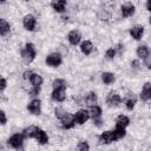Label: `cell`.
I'll use <instances>...</instances> for the list:
<instances>
[{
	"label": "cell",
	"instance_id": "obj_1",
	"mask_svg": "<svg viewBox=\"0 0 151 151\" xmlns=\"http://www.w3.org/2000/svg\"><path fill=\"white\" fill-rule=\"evenodd\" d=\"M20 55L22 58V60L26 63V64H31L35 55H37V50H35V46L32 44V42H27L25 45V47L20 51Z\"/></svg>",
	"mask_w": 151,
	"mask_h": 151
},
{
	"label": "cell",
	"instance_id": "obj_2",
	"mask_svg": "<svg viewBox=\"0 0 151 151\" xmlns=\"http://www.w3.org/2000/svg\"><path fill=\"white\" fill-rule=\"evenodd\" d=\"M24 136L22 133H14L7 139V145L14 150H21L24 145Z\"/></svg>",
	"mask_w": 151,
	"mask_h": 151
},
{
	"label": "cell",
	"instance_id": "obj_3",
	"mask_svg": "<svg viewBox=\"0 0 151 151\" xmlns=\"http://www.w3.org/2000/svg\"><path fill=\"white\" fill-rule=\"evenodd\" d=\"M45 63L47 66H51V67H58L61 65L63 63V55L59 53V52H53V53H50L46 59H45Z\"/></svg>",
	"mask_w": 151,
	"mask_h": 151
},
{
	"label": "cell",
	"instance_id": "obj_4",
	"mask_svg": "<svg viewBox=\"0 0 151 151\" xmlns=\"http://www.w3.org/2000/svg\"><path fill=\"white\" fill-rule=\"evenodd\" d=\"M22 26L26 31H34L35 27H37V19L33 14H26L24 18H22Z\"/></svg>",
	"mask_w": 151,
	"mask_h": 151
},
{
	"label": "cell",
	"instance_id": "obj_5",
	"mask_svg": "<svg viewBox=\"0 0 151 151\" xmlns=\"http://www.w3.org/2000/svg\"><path fill=\"white\" fill-rule=\"evenodd\" d=\"M98 139L100 144H111L117 140V137L114 134V130H109V131H104Z\"/></svg>",
	"mask_w": 151,
	"mask_h": 151
},
{
	"label": "cell",
	"instance_id": "obj_6",
	"mask_svg": "<svg viewBox=\"0 0 151 151\" xmlns=\"http://www.w3.org/2000/svg\"><path fill=\"white\" fill-rule=\"evenodd\" d=\"M122 103V97L116 91H111L106 97V104L111 107H116Z\"/></svg>",
	"mask_w": 151,
	"mask_h": 151
},
{
	"label": "cell",
	"instance_id": "obj_7",
	"mask_svg": "<svg viewBox=\"0 0 151 151\" xmlns=\"http://www.w3.org/2000/svg\"><path fill=\"white\" fill-rule=\"evenodd\" d=\"M90 118V113H88V110H85V109H80L78 110L76 113H74V120H76V124H79V125H83L85 124Z\"/></svg>",
	"mask_w": 151,
	"mask_h": 151
},
{
	"label": "cell",
	"instance_id": "obj_8",
	"mask_svg": "<svg viewBox=\"0 0 151 151\" xmlns=\"http://www.w3.org/2000/svg\"><path fill=\"white\" fill-rule=\"evenodd\" d=\"M60 123H61V126L63 129L65 130H68V129H72L76 125V120H74V114H71V113H66L61 119H60Z\"/></svg>",
	"mask_w": 151,
	"mask_h": 151
},
{
	"label": "cell",
	"instance_id": "obj_9",
	"mask_svg": "<svg viewBox=\"0 0 151 151\" xmlns=\"http://www.w3.org/2000/svg\"><path fill=\"white\" fill-rule=\"evenodd\" d=\"M27 110L32 114H35V116L40 114V112H41V101L39 99H37V98L35 99H32L27 104Z\"/></svg>",
	"mask_w": 151,
	"mask_h": 151
},
{
	"label": "cell",
	"instance_id": "obj_10",
	"mask_svg": "<svg viewBox=\"0 0 151 151\" xmlns=\"http://www.w3.org/2000/svg\"><path fill=\"white\" fill-rule=\"evenodd\" d=\"M134 11H136V6L132 2H125L120 6V13H122L123 18H129V17L133 15Z\"/></svg>",
	"mask_w": 151,
	"mask_h": 151
},
{
	"label": "cell",
	"instance_id": "obj_11",
	"mask_svg": "<svg viewBox=\"0 0 151 151\" xmlns=\"http://www.w3.org/2000/svg\"><path fill=\"white\" fill-rule=\"evenodd\" d=\"M67 40L72 46H77L81 40V34L78 29H72L67 34Z\"/></svg>",
	"mask_w": 151,
	"mask_h": 151
},
{
	"label": "cell",
	"instance_id": "obj_12",
	"mask_svg": "<svg viewBox=\"0 0 151 151\" xmlns=\"http://www.w3.org/2000/svg\"><path fill=\"white\" fill-rule=\"evenodd\" d=\"M52 99L54 101H58V103H61L66 99V87H61V88H55L52 91V94H51Z\"/></svg>",
	"mask_w": 151,
	"mask_h": 151
},
{
	"label": "cell",
	"instance_id": "obj_13",
	"mask_svg": "<svg viewBox=\"0 0 151 151\" xmlns=\"http://www.w3.org/2000/svg\"><path fill=\"white\" fill-rule=\"evenodd\" d=\"M139 97H140V99L143 101H147V100L151 99V83L150 81H147V83H145L143 85Z\"/></svg>",
	"mask_w": 151,
	"mask_h": 151
},
{
	"label": "cell",
	"instance_id": "obj_14",
	"mask_svg": "<svg viewBox=\"0 0 151 151\" xmlns=\"http://www.w3.org/2000/svg\"><path fill=\"white\" fill-rule=\"evenodd\" d=\"M144 34V27L142 25H134L133 27L130 28V35L134 39V40H139L142 39Z\"/></svg>",
	"mask_w": 151,
	"mask_h": 151
},
{
	"label": "cell",
	"instance_id": "obj_15",
	"mask_svg": "<svg viewBox=\"0 0 151 151\" xmlns=\"http://www.w3.org/2000/svg\"><path fill=\"white\" fill-rule=\"evenodd\" d=\"M39 130L40 129L37 125H29V126H27V127H25L22 130V136L25 138H35V136H37Z\"/></svg>",
	"mask_w": 151,
	"mask_h": 151
},
{
	"label": "cell",
	"instance_id": "obj_16",
	"mask_svg": "<svg viewBox=\"0 0 151 151\" xmlns=\"http://www.w3.org/2000/svg\"><path fill=\"white\" fill-rule=\"evenodd\" d=\"M97 100H98V96H97V93L93 92V91L87 92V93L85 94V97H84V103H85L88 107L94 106L96 103H97Z\"/></svg>",
	"mask_w": 151,
	"mask_h": 151
},
{
	"label": "cell",
	"instance_id": "obj_17",
	"mask_svg": "<svg viewBox=\"0 0 151 151\" xmlns=\"http://www.w3.org/2000/svg\"><path fill=\"white\" fill-rule=\"evenodd\" d=\"M130 124V118L125 114H119L116 118V127L118 129H125Z\"/></svg>",
	"mask_w": 151,
	"mask_h": 151
},
{
	"label": "cell",
	"instance_id": "obj_18",
	"mask_svg": "<svg viewBox=\"0 0 151 151\" xmlns=\"http://www.w3.org/2000/svg\"><path fill=\"white\" fill-rule=\"evenodd\" d=\"M67 2L65 0H57V1H52L51 2V7L57 12V13H63L66 9Z\"/></svg>",
	"mask_w": 151,
	"mask_h": 151
},
{
	"label": "cell",
	"instance_id": "obj_19",
	"mask_svg": "<svg viewBox=\"0 0 151 151\" xmlns=\"http://www.w3.org/2000/svg\"><path fill=\"white\" fill-rule=\"evenodd\" d=\"M80 51L85 55H90L93 51V44L90 40H84L80 42Z\"/></svg>",
	"mask_w": 151,
	"mask_h": 151
},
{
	"label": "cell",
	"instance_id": "obj_20",
	"mask_svg": "<svg viewBox=\"0 0 151 151\" xmlns=\"http://www.w3.org/2000/svg\"><path fill=\"white\" fill-rule=\"evenodd\" d=\"M9 32H11V25H9V22L6 19L1 18L0 19V34H1V37H6Z\"/></svg>",
	"mask_w": 151,
	"mask_h": 151
},
{
	"label": "cell",
	"instance_id": "obj_21",
	"mask_svg": "<svg viewBox=\"0 0 151 151\" xmlns=\"http://www.w3.org/2000/svg\"><path fill=\"white\" fill-rule=\"evenodd\" d=\"M88 113H90V117L94 120V119H98V118H101V113H103V110L100 106L98 105H94V106H91L88 107Z\"/></svg>",
	"mask_w": 151,
	"mask_h": 151
},
{
	"label": "cell",
	"instance_id": "obj_22",
	"mask_svg": "<svg viewBox=\"0 0 151 151\" xmlns=\"http://www.w3.org/2000/svg\"><path fill=\"white\" fill-rule=\"evenodd\" d=\"M97 18L101 21H109L111 19V12L106 8H99L97 11Z\"/></svg>",
	"mask_w": 151,
	"mask_h": 151
},
{
	"label": "cell",
	"instance_id": "obj_23",
	"mask_svg": "<svg viewBox=\"0 0 151 151\" xmlns=\"http://www.w3.org/2000/svg\"><path fill=\"white\" fill-rule=\"evenodd\" d=\"M42 81H44V79L39 73H33L29 79V83L33 87H40L42 85Z\"/></svg>",
	"mask_w": 151,
	"mask_h": 151
},
{
	"label": "cell",
	"instance_id": "obj_24",
	"mask_svg": "<svg viewBox=\"0 0 151 151\" xmlns=\"http://www.w3.org/2000/svg\"><path fill=\"white\" fill-rule=\"evenodd\" d=\"M35 140L40 145H45V144L48 143V136H47V133L44 130H39L38 133H37V136H35Z\"/></svg>",
	"mask_w": 151,
	"mask_h": 151
},
{
	"label": "cell",
	"instance_id": "obj_25",
	"mask_svg": "<svg viewBox=\"0 0 151 151\" xmlns=\"http://www.w3.org/2000/svg\"><path fill=\"white\" fill-rule=\"evenodd\" d=\"M101 80H103L104 84L111 85V84L114 83L116 76H114L113 73H111V72H103V73H101Z\"/></svg>",
	"mask_w": 151,
	"mask_h": 151
},
{
	"label": "cell",
	"instance_id": "obj_26",
	"mask_svg": "<svg viewBox=\"0 0 151 151\" xmlns=\"http://www.w3.org/2000/svg\"><path fill=\"white\" fill-rule=\"evenodd\" d=\"M136 53H137V55H138V58H140V59H145L147 55H149V47L146 46V45H139L138 47H137V50H136Z\"/></svg>",
	"mask_w": 151,
	"mask_h": 151
},
{
	"label": "cell",
	"instance_id": "obj_27",
	"mask_svg": "<svg viewBox=\"0 0 151 151\" xmlns=\"http://www.w3.org/2000/svg\"><path fill=\"white\" fill-rule=\"evenodd\" d=\"M66 86H67V83H66L65 79L57 78V79H54V80L52 81V87H53V90H55V88H61V87H66Z\"/></svg>",
	"mask_w": 151,
	"mask_h": 151
},
{
	"label": "cell",
	"instance_id": "obj_28",
	"mask_svg": "<svg viewBox=\"0 0 151 151\" xmlns=\"http://www.w3.org/2000/svg\"><path fill=\"white\" fill-rule=\"evenodd\" d=\"M136 103H137L136 97H134V96H130V97L125 100V106H126V109H127L129 111H132V110L134 109V106H136Z\"/></svg>",
	"mask_w": 151,
	"mask_h": 151
},
{
	"label": "cell",
	"instance_id": "obj_29",
	"mask_svg": "<svg viewBox=\"0 0 151 151\" xmlns=\"http://www.w3.org/2000/svg\"><path fill=\"white\" fill-rule=\"evenodd\" d=\"M77 151H90V145L86 140H81L77 145Z\"/></svg>",
	"mask_w": 151,
	"mask_h": 151
},
{
	"label": "cell",
	"instance_id": "obj_30",
	"mask_svg": "<svg viewBox=\"0 0 151 151\" xmlns=\"http://www.w3.org/2000/svg\"><path fill=\"white\" fill-rule=\"evenodd\" d=\"M114 134L117 137V140H119V139H122V138L125 137L126 131H125V129H118V127H116L114 129Z\"/></svg>",
	"mask_w": 151,
	"mask_h": 151
},
{
	"label": "cell",
	"instance_id": "obj_31",
	"mask_svg": "<svg viewBox=\"0 0 151 151\" xmlns=\"http://www.w3.org/2000/svg\"><path fill=\"white\" fill-rule=\"evenodd\" d=\"M116 54H117V52H116L114 47L113 48H107L106 52H105V58L109 59V60H111V59H113L116 57Z\"/></svg>",
	"mask_w": 151,
	"mask_h": 151
},
{
	"label": "cell",
	"instance_id": "obj_32",
	"mask_svg": "<svg viewBox=\"0 0 151 151\" xmlns=\"http://www.w3.org/2000/svg\"><path fill=\"white\" fill-rule=\"evenodd\" d=\"M66 113H67V112H66L63 107H57V109L54 110V114H55V117H57L58 119H61Z\"/></svg>",
	"mask_w": 151,
	"mask_h": 151
},
{
	"label": "cell",
	"instance_id": "obj_33",
	"mask_svg": "<svg viewBox=\"0 0 151 151\" xmlns=\"http://www.w3.org/2000/svg\"><path fill=\"white\" fill-rule=\"evenodd\" d=\"M40 93V87H31L29 90H28V94L31 96V97H35V96H38Z\"/></svg>",
	"mask_w": 151,
	"mask_h": 151
},
{
	"label": "cell",
	"instance_id": "obj_34",
	"mask_svg": "<svg viewBox=\"0 0 151 151\" xmlns=\"http://www.w3.org/2000/svg\"><path fill=\"white\" fill-rule=\"evenodd\" d=\"M33 73H34V72H32L31 70H27V71H25V72L22 73V78H24L25 80H28V81H29V79H31V77H32Z\"/></svg>",
	"mask_w": 151,
	"mask_h": 151
},
{
	"label": "cell",
	"instance_id": "obj_35",
	"mask_svg": "<svg viewBox=\"0 0 151 151\" xmlns=\"http://www.w3.org/2000/svg\"><path fill=\"white\" fill-rule=\"evenodd\" d=\"M6 86H7V81H6V79L4 77H1V79H0V91L4 92V90L6 88Z\"/></svg>",
	"mask_w": 151,
	"mask_h": 151
},
{
	"label": "cell",
	"instance_id": "obj_36",
	"mask_svg": "<svg viewBox=\"0 0 151 151\" xmlns=\"http://www.w3.org/2000/svg\"><path fill=\"white\" fill-rule=\"evenodd\" d=\"M131 67H132L133 70H139V67H140L139 60H132V61H131Z\"/></svg>",
	"mask_w": 151,
	"mask_h": 151
},
{
	"label": "cell",
	"instance_id": "obj_37",
	"mask_svg": "<svg viewBox=\"0 0 151 151\" xmlns=\"http://www.w3.org/2000/svg\"><path fill=\"white\" fill-rule=\"evenodd\" d=\"M144 65H145L147 68H151V55H150V54L144 59Z\"/></svg>",
	"mask_w": 151,
	"mask_h": 151
},
{
	"label": "cell",
	"instance_id": "obj_38",
	"mask_svg": "<svg viewBox=\"0 0 151 151\" xmlns=\"http://www.w3.org/2000/svg\"><path fill=\"white\" fill-rule=\"evenodd\" d=\"M0 116H1V125H5L7 123V117H6V113L4 110L0 112Z\"/></svg>",
	"mask_w": 151,
	"mask_h": 151
},
{
	"label": "cell",
	"instance_id": "obj_39",
	"mask_svg": "<svg viewBox=\"0 0 151 151\" xmlns=\"http://www.w3.org/2000/svg\"><path fill=\"white\" fill-rule=\"evenodd\" d=\"M145 6H146V9H147L149 12H151V0H147L146 4H145Z\"/></svg>",
	"mask_w": 151,
	"mask_h": 151
},
{
	"label": "cell",
	"instance_id": "obj_40",
	"mask_svg": "<svg viewBox=\"0 0 151 151\" xmlns=\"http://www.w3.org/2000/svg\"><path fill=\"white\" fill-rule=\"evenodd\" d=\"M149 22L151 24V15H150V18H149Z\"/></svg>",
	"mask_w": 151,
	"mask_h": 151
}]
</instances>
